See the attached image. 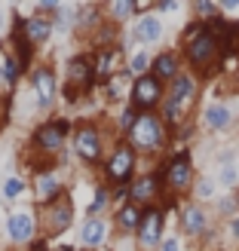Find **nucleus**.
<instances>
[{
    "instance_id": "obj_1",
    "label": "nucleus",
    "mask_w": 239,
    "mask_h": 251,
    "mask_svg": "<svg viewBox=\"0 0 239 251\" xmlns=\"http://www.w3.org/2000/svg\"><path fill=\"white\" fill-rule=\"evenodd\" d=\"M196 89H199L196 74H184V71L169 83V95H166V101H162V123H166L169 129L181 126L184 117L193 110Z\"/></svg>"
},
{
    "instance_id": "obj_2",
    "label": "nucleus",
    "mask_w": 239,
    "mask_h": 251,
    "mask_svg": "<svg viewBox=\"0 0 239 251\" xmlns=\"http://www.w3.org/2000/svg\"><path fill=\"white\" fill-rule=\"evenodd\" d=\"M184 58L193 71H209L221 58V46L203 28V22H193V28L184 31Z\"/></svg>"
},
{
    "instance_id": "obj_3",
    "label": "nucleus",
    "mask_w": 239,
    "mask_h": 251,
    "mask_svg": "<svg viewBox=\"0 0 239 251\" xmlns=\"http://www.w3.org/2000/svg\"><path fill=\"white\" fill-rule=\"evenodd\" d=\"M129 138H132V147L141 150V153H159L166 147V123L157 114H138Z\"/></svg>"
},
{
    "instance_id": "obj_4",
    "label": "nucleus",
    "mask_w": 239,
    "mask_h": 251,
    "mask_svg": "<svg viewBox=\"0 0 239 251\" xmlns=\"http://www.w3.org/2000/svg\"><path fill=\"white\" fill-rule=\"evenodd\" d=\"M135 162H138L135 147L126 144V141H117V147L110 150V159H107V166H105L107 184H114V187H129V184L135 181Z\"/></svg>"
},
{
    "instance_id": "obj_5",
    "label": "nucleus",
    "mask_w": 239,
    "mask_h": 251,
    "mask_svg": "<svg viewBox=\"0 0 239 251\" xmlns=\"http://www.w3.org/2000/svg\"><path fill=\"white\" fill-rule=\"evenodd\" d=\"M40 227H43V239H55V236H61L68 227H71V221H74V199L65 193V196H58L55 202H49V205H40Z\"/></svg>"
},
{
    "instance_id": "obj_6",
    "label": "nucleus",
    "mask_w": 239,
    "mask_h": 251,
    "mask_svg": "<svg viewBox=\"0 0 239 251\" xmlns=\"http://www.w3.org/2000/svg\"><path fill=\"white\" fill-rule=\"evenodd\" d=\"M166 101V86H162L154 74H144V77L132 80V92H129V104L138 114H154V110Z\"/></svg>"
},
{
    "instance_id": "obj_7",
    "label": "nucleus",
    "mask_w": 239,
    "mask_h": 251,
    "mask_svg": "<svg viewBox=\"0 0 239 251\" xmlns=\"http://www.w3.org/2000/svg\"><path fill=\"white\" fill-rule=\"evenodd\" d=\"M68 132H71L68 120L53 117V120H46V123H40V126L34 129L31 147H34V150H40L43 156H53V153H58V150L65 147V141H68Z\"/></svg>"
},
{
    "instance_id": "obj_8",
    "label": "nucleus",
    "mask_w": 239,
    "mask_h": 251,
    "mask_svg": "<svg viewBox=\"0 0 239 251\" xmlns=\"http://www.w3.org/2000/svg\"><path fill=\"white\" fill-rule=\"evenodd\" d=\"M162 178H166V193H184L193 184V166H190V150H178L175 156L166 159L162 166Z\"/></svg>"
},
{
    "instance_id": "obj_9",
    "label": "nucleus",
    "mask_w": 239,
    "mask_h": 251,
    "mask_svg": "<svg viewBox=\"0 0 239 251\" xmlns=\"http://www.w3.org/2000/svg\"><path fill=\"white\" fill-rule=\"evenodd\" d=\"M166 193V178H162V169H154V172H144L129 184V202L135 205H154V199H159Z\"/></svg>"
},
{
    "instance_id": "obj_10",
    "label": "nucleus",
    "mask_w": 239,
    "mask_h": 251,
    "mask_svg": "<svg viewBox=\"0 0 239 251\" xmlns=\"http://www.w3.org/2000/svg\"><path fill=\"white\" fill-rule=\"evenodd\" d=\"M162 227H166V211L159 205H147L141 211V224H138V248L141 251H154L162 242Z\"/></svg>"
},
{
    "instance_id": "obj_11",
    "label": "nucleus",
    "mask_w": 239,
    "mask_h": 251,
    "mask_svg": "<svg viewBox=\"0 0 239 251\" xmlns=\"http://www.w3.org/2000/svg\"><path fill=\"white\" fill-rule=\"evenodd\" d=\"M74 153H77L86 166H95L105 156V135L98 126H80L74 132Z\"/></svg>"
},
{
    "instance_id": "obj_12",
    "label": "nucleus",
    "mask_w": 239,
    "mask_h": 251,
    "mask_svg": "<svg viewBox=\"0 0 239 251\" xmlns=\"http://www.w3.org/2000/svg\"><path fill=\"white\" fill-rule=\"evenodd\" d=\"M68 86H74V89H80V92H89L95 86V58L89 52L74 55L68 61Z\"/></svg>"
},
{
    "instance_id": "obj_13",
    "label": "nucleus",
    "mask_w": 239,
    "mask_h": 251,
    "mask_svg": "<svg viewBox=\"0 0 239 251\" xmlns=\"http://www.w3.org/2000/svg\"><path fill=\"white\" fill-rule=\"evenodd\" d=\"M31 187H34V199L40 205H49V202H55L58 196H65V184H61V178L53 169H37Z\"/></svg>"
},
{
    "instance_id": "obj_14",
    "label": "nucleus",
    "mask_w": 239,
    "mask_h": 251,
    "mask_svg": "<svg viewBox=\"0 0 239 251\" xmlns=\"http://www.w3.org/2000/svg\"><path fill=\"white\" fill-rule=\"evenodd\" d=\"M37 233V218L31 211H12L6 221V236L12 245H31Z\"/></svg>"
},
{
    "instance_id": "obj_15",
    "label": "nucleus",
    "mask_w": 239,
    "mask_h": 251,
    "mask_svg": "<svg viewBox=\"0 0 239 251\" xmlns=\"http://www.w3.org/2000/svg\"><path fill=\"white\" fill-rule=\"evenodd\" d=\"M31 89L37 95V107H49L55 101V74L49 65H40V68H34L31 71Z\"/></svg>"
},
{
    "instance_id": "obj_16",
    "label": "nucleus",
    "mask_w": 239,
    "mask_h": 251,
    "mask_svg": "<svg viewBox=\"0 0 239 251\" xmlns=\"http://www.w3.org/2000/svg\"><path fill=\"white\" fill-rule=\"evenodd\" d=\"M159 37H162V19L157 16V12H141L138 22L132 25V40L141 43V49H144L150 43H157Z\"/></svg>"
},
{
    "instance_id": "obj_17",
    "label": "nucleus",
    "mask_w": 239,
    "mask_h": 251,
    "mask_svg": "<svg viewBox=\"0 0 239 251\" xmlns=\"http://www.w3.org/2000/svg\"><path fill=\"white\" fill-rule=\"evenodd\" d=\"M181 230L187 236H193V239L209 233V215H206V208L199 202H187L181 208Z\"/></svg>"
},
{
    "instance_id": "obj_18",
    "label": "nucleus",
    "mask_w": 239,
    "mask_h": 251,
    "mask_svg": "<svg viewBox=\"0 0 239 251\" xmlns=\"http://www.w3.org/2000/svg\"><path fill=\"white\" fill-rule=\"evenodd\" d=\"M203 126H206L209 132H227L230 126H233V110L224 101H212L203 110Z\"/></svg>"
},
{
    "instance_id": "obj_19",
    "label": "nucleus",
    "mask_w": 239,
    "mask_h": 251,
    "mask_svg": "<svg viewBox=\"0 0 239 251\" xmlns=\"http://www.w3.org/2000/svg\"><path fill=\"white\" fill-rule=\"evenodd\" d=\"M150 74L159 80V83H172L175 77L181 74V58H178V52H159L154 61H150Z\"/></svg>"
},
{
    "instance_id": "obj_20",
    "label": "nucleus",
    "mask_w": 239,
    "mask_h": 251,
    "mask_svg": "<svg viewBox=\"0 0 239 251\" xmlns=\"http://www.w3.org/2000/svg\"><path fill=\"white\" fill-rule=\"evenodd\" d=\"M107 239V221L105 218H86L83 230H80V245L86 251H95L98 245H105Z\"/></svg>"
},
{
    "instance_id": "obj_21",
    "label": "nucleus",
    "mask_w": 239,
    "mask_h": 251,
    "mask_svg": "<svg viewBox=\"0 0 239 251\" xmlns=\"http://www.w3.org/2000/svg\"><path fill=\"white\" fill-rule=\"evenodd\" d=\"M53 19H43V16H31L25 19V37L34 43V46H43L49 37H53Z\"/></svg>"
},
{
    "instance_id": "obj_22",
    "label": "nucleus",
    "mask_w": 239,
    "mask_h": 251,
    "mask_svg": "<svg viewBox=\"0 0 239 251\" xmlns=\"http://www.w3.org/2000/svg\"><path fill=\"white\" fill-rule=\"evenodd\" d=\"M141 205L135 202H126L117 208V230L120 233H138V224H141Z\"/></svg>"
},
{
    "instance_id": "obj_23",
    "label": "nucleus",
    "mask_w": 239,
    "mask_h": 251,
    "mask_svg": "<svg viewBox=\"0 0 239 251\" xmlns=\"http://www.w3.org/2000/svg\"><path fill=\"white\" fill-rule=\"evenodd\" d=\"M77 28L80 31H98L102 28V6H95V3H86L77 9Z\"/></svg>"
},
{
    "instance_id": "obj_24",
    "label": "nucleus",
    "mask_w": 239,
    "mask_h": 251,
    "mask_svg": "<svg viewBox=\"0 0 239 251\" xmlns=\"http://www.w3.org/2000/svg\"><path fill=\"white\" fill-rule=\"evenodd\" d=\"M107 202H110V190H107V184L95 187V193H92V199H89V205H86V218H102V211H105Z\"/></svg>"
},
{
    "instance_id": "obj_25",
    "label": "nucleus",
    "mask_w": 239,
    "mask_h": 251,
    "mask_svg": "<svg viewBox=\"0 0 239 251\" xmlns=\"http://www.w3.org/2000/svg\"><path fill=\"white\" fill-rule=\"evenodd\" d=\"M138 12H141V6L132 3V0H114V3H110V19H114L117 25H123L132 16H138Z\"/></svg>"
},
{
    "instance_id": "obj_26",
    "label": "nucleus",
    "mask_w": 239,
    "mask_h": 251,
    "mask_svg": "<svg viewBox=\"0 0 239 251\" xmlns=\"http://www.w3.org/2000/svg\"><path fill=\"white\" fill-rule=\"evenodd\" d=\"M150 61H154V58L147 55V49H135V55L129 58V74L135 80L144 77V74H150Z\"/></svg>"
},
{
    "instance_id": "obj_27",
    "label": "nucleus",
    "mask_w": 239,
    "mask_h": 251,
    "mask_svg": "<svg viewBox=\"0 0 239 251\" xmlns=\"http://www.w3.org/2000/svg\"><path fill=\"white\" fill-rule=\"evenodd\" d=\"M25 193V178H19V175H9L6 184H3V196L9 199V202H16V199H22Z\"/></svg>"
},
{
    "instance_id": "obj_28",
    "label": "nucleus",
    "mask_w": 239,
    "mask_h": 251,
    "mask_svg": "<svg viewBox=\"0 0 239 251\" xmlns=\"http://www.w3.org/2000/svg\"><path fill=\"white\" fill-rule=\"evenodd\" d=\"M135 120H138V110H135L132 104H126V107L120 110V117H117V129H120L123 135H129L132 126H135Z\"/></svg>"
},
{
    "instance_id": "obj_29",
    "label": "nucleus",
    "mask_w": 239,
    "mask_h": 251,
    "mask_svg": "<svg viewBox=\"0 0 239 251\" xmlns=\"http://www.w3.org/2000/svg\"><path fill=\"white\" fill-rule=\"evenodd\" d=\"M193 12L199 16V22H209V19L221 16V6H218V3H209V0H196V3H193Z\"/></svg>"
},
{
    "instance_id": "obj_30",
    "label": "nucleus",
    "mask_w": 239,
    "mask_h": 251,
    "mask_svg": "<svg viewBox=\"0 0 239 251\" xmlns=\"http://www.w3.org/2000/svg\"><path fill=\"white\" fill-rule=\"evenodd\" d=\"M74 25H77V16H74L71 9H65V6H58V12H55V19H53V28H58V31H71Z\"/></svg>"
},
{
    "instance_id": "obj_31",
    "label": "nucleus",
    "mask_w": 239,
    "mask_h": 251,
    "mask_svg": "<svg viewBox=\"0 0 239 251\" xmlns=\"http://www.w3.org/2000/svg\"><path fill=\"white\" fill-rule=\"evenodd\" d=\"M236 172H239V169L233 166V162H221V169H218V184H221V187H233L236 178H239Z\"/></svg>"
},
{
    "instance_id": "obj_32",
    "label": "nucleus",
    "mask_w": 239,
    "mask_h": 251,
    "mask_svg": "<svg viewBox=\"0 0 239 251\" xmlns=\"http://www.w3.org/2000/svg\"><path fill=\"white\" fill-rule=\"evenodd\" d=\"M193 196H199V199H212V196H215V184H212L209 178H199V181L193 184Z\"/></svg>"
},
{
    "instance_id": "obj_33",
    "label": "nucleus",
    "mask_w": 239,
    "mask_h": 251,
    "mask_svg": "<svg viewBox=\"0 0 239 251\" xmlns=\"http://www.w3.org/2000/svg\"><path fill=\"white\" fill-rule=\"evenodd\" d=\"M105 95H107V101H120V95H123V86H120V77H114L110 83H105Z\"/></svg>"
},
{
    "instance_id": "obj_34",
    "label": "nucleus",
    "mask_w": 239,
    "mask_h": 251,
    "mask_svg": "<svg viewBox=\"0 0 239 251\" xmlns=\"http://www.w3.org/2000/svg\"><path fill=\"white\" fill-rule=\"evenodd\" d=\"M218 211H221V215H230L233 218V211H236V199L230 196V199H221V202H218ZM227 218V221H230Z\"/></svg>"
},
{
    "instance_id": "obj_35",
    "label": "nucleus",
    "mask_w": 239,
    "mask_h": 251,
    "mask_svg": "<svg viewBox=\"0 0 239 251\" xmlns=\"http://www.w3.org/2000/svg\"><path fill=\"white\" fill-rule=\"evenodd\" d=\"M159 251H181V242L175 239V236H169V239L159 242Z\"/></svg>"
},
{
    "instance_id": "obj_36",
    "label": "nucleus",
    "mask_w": 239,
    "mask_h": 251,
    "mask_svg": "<svg viewBox=\"0 0 239 251\" xmlns=\"http://www.w3.org/2000/svg\"><path fill=\"white\" fill-rule=\"evenodd\" d=\"M65 101H68V104H77V101H80V89H74V86H65Z\"/></svg>"
},
{
    "instance_id": "obj_37",
    "label": "nucleus",
    "mask_w": 239,
    "mask_h": 251,
    "mask_svg": "<svg viewBox=\"0 0 239 251\" xmlns=\"http://www.w3.org/2000/svg\"><path fill=\"white\" fill-rule=\"evenodd\" d=\"M0 86H6V49H0Z\"/></svg>"
},
{
    "instance_id": "obj_38",
    "label": "nucleus",
    "mask_w": 239,
    "mask_h": 251,
    "mask_svg": "<svg viewBox=\"0 0 239 251\" xmlns=\"http://www.w3.org/2000/svg\"><path fill=\"white\" fill-rule=\"evenodd\" d=\"M28 251H53V248H49V239H34L28 245Z\"/></svg>"
},
{
    "instance_id": "obj_39",
    "label": "nucleus",
    "mask_w": 239,
    "mask_h": 251,
    "mask_svg": "<svg viewBox=\"0 0 239 251\" xmlns=\"http://www.w3.org/2000/svg\"><path fill=\"white\" fill-rule=\"evenodd\" d=\"M157 9H159V12H175V9H178V3H175V0H159Z\"/></svg>"
},
{
    "instance_id": "obj_40",
    "label": "nucleus",
    "mask_w": 239,
    "mask_h": 251,
    "mask_svg": "<svg viewBox=\"0 0 239 251\" xmlns=\"http://www.w3.org/2000/svg\"><path fill=\"white\" fill-rule=\"evenodd\" d=\"M230 236L239 242V215H233V218H230Z\"/></svg>"
},
{
    "instance_id": "obj_41",
    "label": "nucleus",
    "mask_w": 239,
    "mask_h": 251,
    "mask_svg": "<svg viewBox=\"0 0 239 251\" xmlns=\"http://www.w3.org/2000/svg\"><path fill=\"white\" fill-rule=\"evenodd\" d=\"M6 107V98H3V92H0V110H3Z\"/></svg>"
},
{
    "instance_id": "obj_42",
    "label": "nucleus",
    "mask_w": 239,
    "mask_h": 251,
    "mask_svg": "<svg viewBox=\"0 0 239 251\" xmlns=\"http://www.w3.org/2000/svg\"><path fill=\"white\" fill-rule=\"evenodd\" d=\"M233 199H236V211H239V190H236V196H233Z\"/></svg>"
}]
</instances>
